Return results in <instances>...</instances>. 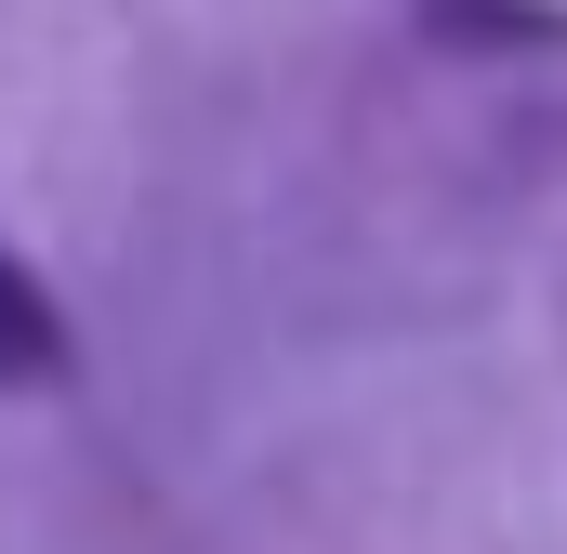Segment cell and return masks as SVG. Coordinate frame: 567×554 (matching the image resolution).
I'll return each mask as SVG.
<instances>
[{"mask_svg": "<svg viewBox=\"0 0 567 554\" xmlns=\"http://www.w3.org/2000/svg\"><path fill=\"white\" fill-rule=\"evenodd\" d=\"M27 370H53V304L27 265H0V383H27Z\"/></svg>", "mask_w": 567, "mask_h": 554, "instance_id": "obj_1", "label": "cell"}]
</instances>
